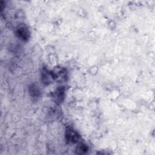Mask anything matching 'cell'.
I'll use <instances>...</instances> for the list:
<instances>
[{"label":"cell","mask_w":155,"mask_h":155,"mask_svg":"<svg viewBox=\"0 0 155 155\" xmlns=\"http://www.w3.org/2000/svg\"><path fill=\"white\" fill-rule=\"evenodd\" d=\"M66 137L69 142L75 143L78 140L79 136L76 133L72 130H68L66 132Z\"/></svg>","instance_id":"cell-2"},{"label":"cell","mask_w":155,"mask_h":155,"mask_svg":"<svg viewBox=\"0 0 155 155\" xmlns=\"http://www.w3.org/2000/svg\"><path fill=\"white\" fill-rule=\"evenodd\" d=\"M16 35L22 40H26L29 37V32L25 26H20L16 29Z\"/></svg>","instance_id":"cell-1"},{"label":"cell","mask_w":155,"mask_h":155,"mask_svg":"<svg viewBox=\"0 0 155 155\" xmlns=\"http://www.w3.org/2000/svg\"><path fill=\"white\" fill-rule=\"evenodd\" d=\"M29 92H30V93L32 97L34 98V99L38 98L39 96H40V90H39L38 88H37V87H36L34 85L30 87Z\"/></svg>","instance_id":"cell-3"},{"label":"cell","mask_w":155,"mask_h":155,"mask_svg":"<svg viewBox=\"0 0 155 155\" xmlns=\"http://www.w3.org/2000/svg\"><path fill=\"white\" fill-rule=\"evenodd\" d=\"M88 151V147L84 144H81L77 148V153L79 154L85 153Z\"/></svg>","instance_id":"cell-5"},{"label":"cell","mask_w":155,"mask_h":155,"mask_svg":"<svg viewBox=\"0 0 155 155\" xmlns=\"http://www.w3.org/2000/svg\"><path fill=\"white\" fill-rule=\"evenodd\" d=\"M64 91L63 88H58L57 91L55 93V97L57 98V101H61L63 99Z\"/></svg>","instance_id":"cell-4"}]
</instances>
